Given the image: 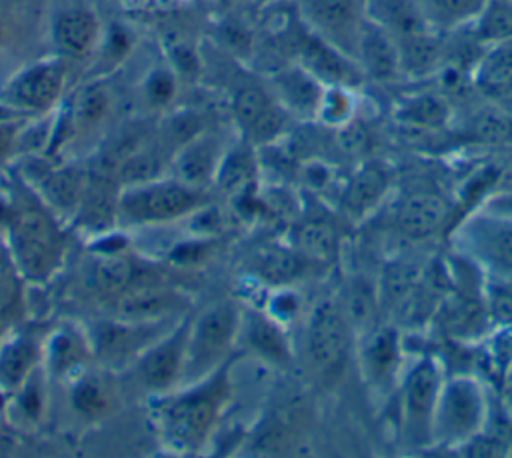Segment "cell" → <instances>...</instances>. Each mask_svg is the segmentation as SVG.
I'll list each match as a JSON object with an SVG mask.
<instances>
[{
  "label": "cell",
  "mask_w": 512,
  "mask_h": 458,
  "mask_svg": "<svg viewBox=\"0 0 512 458\" xmlns=\"http://www.w3.org/2000/svg\"><path fill=\"white\" fill-rule=\"evenodd\" d=\"M236 356L200 380L158 394L150 408L160 442L176 454H196L212 438L226 406L232 400Z\"/></svg>",
  "instance_id": "1"
},
{
  "label": "cell",
  "mask_w": 512,
  "mask_h": 458,
  "mask_svg": "<svg viewBox=\"0 0 512 458\" xmlns=\"http://www.w3.org/2000/svg\"><path fill=\"white\" fill-rule=\"evenodd\" d=\"M6 250L24 282H48L66 256L60 220L46 206L12 210L6 224Z\"/></svg>",
  "instance_id": "2"
},
{
  "label": "cell",
  "mask_w": 512,
  "mask_h": 458,
  "mask_svg": "<svg viewBox=\"0 0 512 458\" xmlns=\"http://www.w3.org/2000/svg\"><path fill=\"white\" fill-rule=\"evenodd\" d=\"M490 418V396L478 376L464 372L444 376L434 406L430 446L462 448L490 426Z\"/></svg>",
  "instance_id": "3"
},
{
  "label": "cell",
  "mask_w": 512,
  "mask_h": 458,
  "mask_svg": "<svg viewBox=\"0 0 512 458\" xmlns=\"http://www.w3.org/2000/svg\"><path fill=\"white\" fill-rule=\"evenodd\" d=\"M356 348V330L340 298H322L304 324V354L310 370L324 384L336 382Z\"/></svg>",
  "instance_id": "4"
},
{
  "label": "cell",
  "mask_w": 512,
  "mask_h": 458,
  "mask_svg": "<svg viewBox=\"0 0 512 458\" xmlns=\"http://www.w3.org/2000/svg\"><path fill=\"white\" fill-rule=\"evenodd\" d=\"M240 324L242 312L230 300L214 302L198 316H190L180 386L204 378L234 356V346L240 342Z\"/></svg>",
  "instance_id": "5"
},
{
  "label": "cell",
  "mask_w": 512,
  "mask_h": 458,
  "mask_svg": "<svg viewBox=\"0 0 512 458\" xmlns=\"http://www.w3.org/2000/svg\"><path fill=\"white\" fill-rule=\"evenodd\" d=\"M204 204V190L176 178H154L122 186L118 194V222L130 226H158L196 214Z\"/></svg>",
  "instance_id": "6"
},
{
  "label": "cell",
  "mask_w": 512,
  "mask_h": 458,
  "mask_svg": "<svg viewBox=\"0 0 512 458\" xmlns=\"http://www.w3.org/2000/svg\"><path fill=\"white\" fill-rule=\"evenodd\" d=\"M444 380L442 366L432 356H418L406 364L398 380V424L406 444L430 446L432 416Z\"/></svg>",
  "instance_id": "7"
},
{
  "label": "cell",
  "mask_w": 512,
  "mask_h": 458,
  "mask_svg": "<svg viewBox=\"0 0 512 458\" xmlns=\"http://www.w3.org/2000/svg\"><path fill=\"white\" fill-rule=\"evenodd\" d=\"M68 66L62 56L42 58L12 74L0 88V102L16 116L52 112L66 88Z\"/></svg>",
  "instance_id": "8"
},
{
  "label": "cell",
  "mask_w": 512,
  "mask_h": 458,
  "mask_svg": "<svg viewBox=\"0 0 512 458\" xmlns=\"http://www.w3.org/2000/svg\"><path fill=\"white\" fill-rule=\"evenodd\" d=\"M304 28L356 60L366 24L364 0H298Z\"/></svg>",
  "instance_id": "9"
},
{
  "label": "cell",
  "mask_w": 512,
  "mask_h": 458,
  "mask_svg": "<svg viewBox=\"0 0 512 458\" xmlns=\"http://www.w3.org/2000/svg\"><path fill=\"white\" fill-rule=\"evenodd\" d=\"M468 258L490 276L512 278V214H478L460 226Z\"/></svg>",
  "instance_id": "10"
},
{
  "label": "cell",
  "mask_w": 512,
  "mask_h": 458,
  "mask_svg": "<svg viewBox=\"0 0 512 458\" xmlns=\"http://www.w3.org/2000/svg\"><path fill=\"white\" fill-rule=\"evenodd\" d=\"M190 316L178 318L162 336H158L134 362L140 384L152 394L174 390L182 382L186 362Z\"/></svg>",
  "instance_id": "11"
},
{
  "label": "cell",
  "mask_w": 512,
  "mask_h": 458,
  "mask_svg": "<svg viewBox=\"0 0 512 458\" xmlns=\"http://www.w3.org/2000/svg\"><path fill=\"white\" fill-rule=\"evenodd\" d=\"M168 328V322L140 324L114 316L108 320H98L86 330L94 360L112 366H134L138 356Z\"/></svg>",
  "instance_id": "12"
},
{
  "label": "cell",
  "mask_w": 512,
  "mask_h": 458,
  "mask_svg": "<svg viewBox=\"0 0 512 458\" xmlns=\"http://www.w3.org/2000/svg\"><path fill=\"white\" fill-rule=\"evenodd\" d=\"M22 176L26 184L38 192V200H42L58 220H74L90 182V174L80 168L52 166L42 160L28 164Z\"/></svg>",
  "instance_id": "13"
},
{
  "label": "cell",
  "mask_w": 512,
  "mask_h": 458,
  "mask_svg": "<svg viewBox=\"0 0 512 458\" xmlns=\"http://www.w3.org/2000/svg\"><path fill=\"white\" fill-rule=\"evenodd\" d=\"M356 358L366 384L380 392L396 388L406 366L400 336L390 326H370L360 332L356 336Z\"/></svg>",
  "instance_id": "14"
},
{
  "label": "cell",
  "mask_w": 512,
  "mask_h": 458,
  "mask_svg": "<svg viewBox=\"0 0 512 458\" xmlns=\"http://www.w3.org/2000/svg\"><path fill=\"white\" fill-rule=\"evenodd\" d=\"M232 114L240 126L244 140L250 144H268L276 140L290 116L272 96L258 86H244L232 96Z\"/></svg>",
  "instance_id": "15"
},
{
  "label": "cell",
  "mask_w": 512,
  "mask_h": 458,
  "mask_svg": "<svg viewBox=\"0 0 512 458\" xmlns=\"http://www.w3.org/2000/svg\"><path fill=\"white\" fill-rule=\"evenodd\" d=\"M448 204L436 192L414 190L390 206V224L406 240L436 236L448 222Z\"/></svg>",
  "instance_id": "16"
},
{
  "label": "cell",
  "mask_w": 512,
  "mask_h": 458,
  "mask_svg": "<svg viewBox=\"0 0 512 458\" xmlns=\"http://www.w3.org/2000/svg\"><path fill=\"white\" fill-rule=\"evenodd\" d=\"M94 358L88 330L74 324H60L50 330L42 340V368L54 380L72 382L86 372L88 362Z\"/></svg>",
  "instance_id": "17"
},
{
  "label": "cell",
  "mask_w": 512,
  "mask_h": 458,
  "mask_svg": "<svg viewBox=\"0 0 512 458\" xmlns=\"http://www.w3.org/2000/svg\"><path fill=\"white\" fill-rule=\"evenodd\" d=\"M186 296L160 284H134L114 298V316L128 322L156 324L180 318Z\"/></svg>",
  "instance_id": "18"
},
{
  "label": "cell",
  "mask_w": 512,
  "mask_h": 458,
  "mask_svg": "<svg viewBox=\"0 0 512 458\" xmlns=\"http://www.w3.org/2000/svg\"><path fill=\"white\" fill-rule=\"evenodd\" d=\"M102 24L88 6H68L54 14L50 22L52 44L62 58H84L102 42Z\"/></svg>",
  "instance_id": "19"
},
{
  "label": "cell",
  "mask_w": 512,
  "mask_h": 458,
  "mask_svg": "<svg viewBox=\"0 0 512 458\" xmlns=\"http://www.w3.org/2000/svg\"><path fill=\"white\" fill-rule=\"evenodd\" d=\"M296 62L316 76L324 86L356 88L364 80V74L354 58L330 46L310 30H306V36L298 46Z\"/></svg>",
  "instance_id": "20"
},
{
  "label": "cell",
  "mask_w": 512,
  "mask_h": 458,
  "mask_svg": "<svg viewBox=\"0 0 512 458\" xmlns=\"http://www.w3.org/2000/svg\"><path fill=\"white\" fill-rule=\"evenodd\" d=\"M324 84L298 62L270 76V92L276 102L300 120H316Z\"/></svg>",
  "instance_id": "21"
},
{
  "label": "cell",
  "mask_w": 512,
  "mask_h": 458,
  "mask_svg": "<svg viewBox=\"0 0 512 458\" xmlns=\"http://www.w3.org/2000/svg\"><path fill=\"white\" fill-rule=\"evenodd\" d=\"M390 190V172L384 164H362L340 190V208L352 220H364L374 214Z\"/></svg>",
  "instance_id": "22"
},
{
  "label": "cell",
  "mask_w": 512,
  "mask_h": 458,
  "mask_svg": "<svg viewBox=\"0 0 512 458\" xmlns=\"http://www.w3.org/2000/svg\"><path fill=\"white\" fill-rule=\"evenodd\" d=\"M224 156V150L218 144V138L210 134H196L190 140L182 142L176 150L170 168L172 178L204 190L206 186L214 184V176L218 170V164Z\"/></svg>",
  "instance_id": "23"
},
{
  "label": "cell",
  "mask_w": 512,
  "mask_h": 458,
  "mask_svg": "<svg viewBox=\"0 0 512 458\" xmlns=\"http://www.w3.org/2000/svg\"><path fill=\"white\" fill-rule=\"evenodd\" d=\"M258 172L260 164L254 152V144L242 138V142L224 150L214 176V186L232 202L240 204L256 196Z\"/></svg>",
  "instance_id": "24"
},
{
  "label": "cell",
  "mask_w": 512,
  "mask_h": 458,
  "mask_svg": "<svg viewBox=\"0 0 512 458\" xmlns=\"http://www.w3.org/2000/svg\"><path fill=\"white\" fill-rule=\"evenodd\" d=\"M42 366V342L16 332L0 340V394L20 390Z\"/></svg>",
  "instance_id": "25"
},
{
  "label": "cell",
  "mask_w": 512,
  "mask_h": 458,
  "mask_svg": "<svg viewBox=\"0 0 512 458\" xmlns=\"http://www.w3.org/2000/svg\"><path fill=\"white\" fill-rule=\"evenodd\" d=\"M356 62L364 78H372L376 82H396L402 78L396 40L370 20H366L360 36Z\"/></svg>",
  "instance_id": "26"
},
{
  "label": "cell",
  "mask_w": 512,
  "mask_h": 458,
  "mask_svg": "<svg viewBox=\"0 0 512 458\" xmlns=\"http://www.w3.org/2000/svg\"><path fill=\"white\" fill-rule=\"evenodd\" d=\"M286 326L268 316L262 308L242 312L240 338L246 340L248 348L262 360L272 364H286L292 358L290 342L286 336Z\"/></svg>",
  "instance_id": "27"
},
{
  "label": "cell",
  "mask_w": 512,
  "mask_h": 458,
  "mask_svg": "<svg viewBox=\"0 0 512 458\" xmlns=\"http://www.w3.org/2000/svg\"><path fill=\"white\" fill-rule=\"evenodd\" d=\"M366 20L386 30L394 40L434 30L418 0H364Z\"/></svg>",
  "instance_id": "28"
},
{
  "label": "cell",
  "mask_w": 512,
  "mask_h": 458,
  "mask_svg": "<svg viewBox=\"0 0 512 458\" xmlns=\"http://www.w3.org/2000/svg\"><path fill=\"white\" fill-rule=\"evenodd\" d=\"M472 80L482 94L500 102L508 98L512 94V40L486 46L474 66Z\"/></svg>",
  "instance_id": "29"
},
{
  "label": "cell",
  "mask_w": 512,
  "mask_h": 458,
  "mask_svg": "<svg viewBox=\"0 0 512 458\" xmlns=\"http://www.w3.org/2000/svg\"><path fill=\"white\" fill-rule=\"evenodd\" d=\"M136 268L122 252H98L92 266L86 270V286L100 294L116 298L134 286Z\"/></svg>",
  "instance_id": "30"
},
{
  "label": "cell",
  "mask_w": 512,
  "mask_h": 458,
  "mask_svg": "<svg viewBox=\"0 0 512 458\" xmlns=\"http://www.w3.org/2000/svg\"><path fill=\"white\" fill-rule=\"evenodd\" d=\"M400 54L402 76L424 78L438 70L442 60V48L436 38V30L396 40Z\"/></svg>",
  "instance_id": "31"
},
{
  "label": "cell",
  "mask_w": 512,
  "mask_h": 458,
  "mask_svg": "<svg viewBox=\"0 0 512 458\" xmlns=\"http://www.w3.org/2000/svg\"><path fill=\"white\" fill-rule=\"evenodd\" d=\"M394 116L404 126L436 130L450 122V106L438 94H416L402 100Z\"/></svg>",
  "instance_id": "32"
},
{
  "label": "cell",
  "mask_w": 512,
  "mask_h": 458,
  "mask_svg": "<svg viewBox=\"0 0 512 458\" xmlns=\"http://www.w3.org/2000/svg\"><path fill=\"white\" fill-rule=\"evenodd\" d=\"M292 246L310 262H330L338 256L340 240L332 224L324 220H306L296 226Z\"/></svg>",
  "instance_id": "33"
},
{
  "label": "cell",
  "mask_w": 512,
  "mask_h": 458,
  "mask_svg": "<svg viewBox=\"0 0 512 458\" xmlns=\"http://www.w3.org/2000/svg\"><path fill=\"white\" fill-rule=\"evenodd\" d=\"M428 24L438 30H454L474 24L488 0H418Z\"/></svg>",
  "instance_id": "34"
},
{
  "label": "cell",
  "mask_w": 512,
  "mask_h": 458,
  "mask_svg": "<svg viewBox=\"0 0 512 458\" xmlns=\"http://www.w3.org/2000/svg\"><path fill=\"white\" fill-rule=\"evenodd\" d=\"M304 262L306 258L294 246H270L258 254L256 272L264 282H268L274 288L290 286L302 274Z\"/></svg>",
  "instance_id": "35"
},
{
  "label": "cell",
  "mask_w": 512,
  "mask_h": 458,
  "mask_svg": "<svg viewBox=\"0 0 512 458\" xmlns=\"http://www.w3.org/2000/svg\"><path fill=\"white\" fill-rule=\"evenodd\" d=\"M70 404L80 416L96 420L110 410L112 394L102 378L86 370L70 382Z\"/></svg>",
  "instance_id": "36"
},
{
  "label": "cell",
  "mask_w": 512,
  "mask_h": 458,
  "mask_svg": "<svg viewBox=\"0 0 512 458\" xmlns=\"http://www.w3.org/2000/svg\"><path fill=\"white\" fill-rule=\"evenodd\" d=\"M108 108H110L108 92L98 84L86 86L82 92L76 94V98L72 100L70 112L66 116L70 134L98 126L106 118Z\"/></svg>",
  "instance_id": "37"
},
{
  "label": "cell",
  "mask_w": 512,
  "mask_h": 458,
  "mask_svg": "<svg viewBox=\"0 0 512 458\" xmlns=\"http://www.w3.org/2000/svg\"><path fill=\"white\" fill-rule=\"evenodd\" d=\"M472 26L484 46L512 40V0H488Z\"/></svg>",
  "instance_id": "38"
},
{
  "label": "cell",
  "mask_w": 512,
  "mask_h": 458,
  "mask_svg": "<svg viewBox=\"0 0 512 458\" xmlns=\"http://www.w3.org/2000/svg\"><path fill=\"white\" fill-rule=\"evenodd\" d=\"M482 300L494 328H512V278L486 274Z\"/></svg>",
  "instance_id": "39"
},
{
  "label": "cell",
  "mask_w": 512,
  "mask_h": 458,
  "mask_svg": "<svg viewBox=\"0 0 512 458\" xmlns=\"http://www.w3.org/2000/svg\"><path fill=\"white\" fill-rule=\"evenodd\" d=\"M356 112V94L350 86H326L316 120L330 128H344L352 124Z\"/></svg>",
  "instance_id": "40"
},
{
  "label": "cell",
  "mask_w": 512,
  "mask_h": 458,
  "mask_svg": "<svg viewBox=\"0 0 512 458\" xmlns=\"http://www.w3.org/2000/svg\"><path fill=\"white\" fill-rule=\"evenodd\" d=\"M114 172H116V180L122 188V186H132V184H140V182L160 178L162 176V164H160V158L156 154L146 152V150H138V152L128 154L118 164V168Z\"/></svg>",
  "instance_id": "41"
},
{
  "label": "cell",
  "mask_w": 512,
  "mask_h": 458,
  "mask_svg": "<svg viewBox=\"0 0 512 458\" xmlns=\"http://www.w3.org/2000/svg\"><path fill=\"white\" fill-rule=\"evenodd\" d=\"M178 92V74L170 66H158L148 72L142 82V96L154 108L172 104Z\"/></svg>",
  "instance_id": "42"
},
{
  "label": "cell",
  "mask_w": 512,
  "mask_h": 458,
  "mask_svg": "<svg viewBox=\"0 0 512 458\" xmlns=\"http://www.w3.org/2000/svg\"><path fill=\"white\" fill-rule=\"evenodd\" d=\"M470 130L482 142H508L512 140V114L504 108L484 110L470 122Z\"/></svg>",
  "instance_id": "43"
},
{
  "label": "cell",
  "mask_w": 512,
  "mask_h": 458,
  "mask_svg": "<svg viewBox=\"0 0 512 458\" xmlns=\"http://www.w3.org/2000/svg\"><path fill=\"white\" fill-rule=\"evenodd\" d=\"M22 284L24 278L6 252V256H0V324L14 316L16 308L20 306Z\"/></svg>",
  "instance_id": "44"
},
{
  "label": "cell",
  "mask_w": 512,
  "mask_h": 458,
  "mask_svg": "<svg viewBox=\"0 0 512 458\" xmlns=\"http://www.w3.org/2000/svg\"><path fill=\"white\" fill-rule=\"evenodd\" d=\"M262 310L268 316H272L276 322H280L282 326H288L290 322H294L300 316L302 300L290 286H278L268 296Z\"/></svg>",
  "instance_id": "45"
},
{
  "label": "cell",
  "mask_w": 512,
  "mask_h": 458,
  "mask_svg": "<svg viewBox=\"0 0 512 458\" xmlns=\"http://www.w3.org/2000/svg\"><path fill=\"white\" fill-rule=\"evenodd\" d=\"M168 58H170V68L178 74V78L182 76V78L192 80L198 74V70H200L198 54L194 52L192 46H188L184 42H174L170 46Z\"/></svg>",
  "instance_id": "46"
},
{
  "label": "cell",
  "mask_w": 512,
  "mask_h": 458,
  "mask_svg": "<svg viewBox=\"0 0 512 458\" xmlns=\"http://www.w3.org/2000/svg\"><path fill=\"white\" fill-rule=\"evenodd\" d=\"M38 372L20 390L14 392L16 404L28 420H38L42 414V388L38 384Z\"/></svg>",
  "instance_id": "47"
},
{
  "label": "cell",
  "mask_w": 512,
  "mask_h": 458,
  "mask_svg": "<svg viewBox=\"0 0 512 458\" xmlns=\"http://www.w3.org/2000/svg\"><path fill=\"white\" fill-rule=\"evenodd\" d=\"M102 40H104V52L112 62L122 60L128 54L130 46H132V38H130L128 30L120 24L110 26L106 36H102Z\"/></svg>",
  "instance_id": "48"
},
{
  "label": "cell",
  "mask_w": 512,
  "mask_h": 458,
  "mask_svg": "<svg viewBox=\"0 0 512 458\" xmlns=\"http://www.w3.org/2000/svg\"><path fill=\"white\" fill-rule=\"evenodd\" d=\"M18 144V126L14 118L0 122V160L6 158Z\"/></svg>",
  "instance_id": "49"
},
{
  "label": "cell",
  "mask_w": 512,
  "mask_h": 458,
  "mask_svg": "<svg viewBox=\"0 0 512 458\" xmlns=\"http://www.w3.org/2000/svg\"><path fill=\"white\" fill-rule=\"evenodd\" d=\"M8 38H10V26H8L6 18L0 14V52L6 48Z\"/></svg>",
  "instance_id": "50"
},
{
  "label": "cell",
  "mask_w": 512,
  "mask_h": 458,
  "mask_svg": "<svg viewBox=\"0 0 512 458\" xmlns=\"http://www.w3.org/2000/svg\"><path fill=\"white\" fill-rule=\"evenodd\" d=\"M16 114L12 112V110H8L2 102H0V122H4V120H8V118H14Z\"/></svg>",
  "instance_id": "51"
},
{
  "label": "cell",
  "mask_w": 512,
  "mask_h": 458,
  "mask_svg": "<svg viewBox=\"0 0 512 458\" xmlns=\"http://www.w3.org/2000/svg\"><path fill=\"white\" fill-rule=\"evenodd\" d=\"M222 4H232V2H236V0H220Z\"/></svg>",
  "instance_id": "52"
},
{
  "label": "cell",
  "mask_w": 512,
  "mask_h": 458,
  "mask_svg": "<svg viewBox=\"0 0 512 458\" xmlns=\"http://www.w3.org/2000/svg\"><path fill=\"white\" fill-rule=\"evenodd\" d=\"M510 374H512V370H510Z\"/></svg>",
  "instance_id": "53"
}]
</instances>
